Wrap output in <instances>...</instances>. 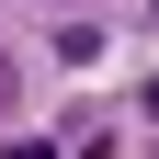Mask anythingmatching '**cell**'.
<instances>
[{"mask_svg":"<svg viewBox=\"0 0 159 159\" xmlns=\"http://www.w3.org/2000/svg\"><path fill=\"white\" fill-rule=\"evenodd\" d=\"M11 102H23V68H11V46H0V125H11Z\"/></svg>","mask_w":159,"mask_h":159,"instance_id":"1","label":"cell"},{"mask_svg":"<svg viewBox=\"0 0 159 159\" xmlns=\"http://www.w3.org/2000/svg\"><path fill=\"white\" fill-rule=\"evenodd\" d=\"M80 159H114V136H80Z\"/></svg>","mask_w":159,"mask_h":159,"instance_id":"2","label":"cell"},{"mask_svg":"<svg viewBox=\"0 0 159 159\" xmlns=\"http://www.w3.org/2000/svg\"><path fill=\"white\" fill-rule=\"evenodd\" d=\"M136 102H148V114H159V80H148V91H136Z\"/></svg>","mask_w":159,"mask_h":159,"instance_id":"3","label":"cell"}]
</instances>
